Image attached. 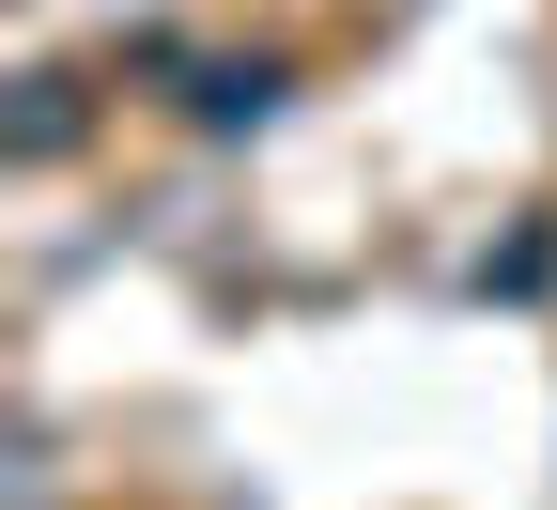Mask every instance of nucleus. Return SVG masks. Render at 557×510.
Here are the masks:
<instances>
[{
	"mask_svg": "<svg viewBox=\"0 0 557 510\" xmlns=\"http://www.w3.org/2000/svg\"><path fill=\"white\" fill-rule=\"evenodd\" d=\"M78 139H94V78H78V62H32V78H16V109H0V171H16V186H47Z\"/></svg>",
	"mask_w": 557,
	"mask_h": 510,
	"instance_id": "2",
	"label": "nucleus"
},
{
	"mask_svg": "<svg viewBox=\"0 0 557 510\" xmlns=\"http://www.w3.org/2000/svg\"><path fill=\"white\" fill-rule=\"evenodd\" d=\"M201 139H263L278 109H295V62H278V47H201L186 62V94H171Z\"/></svg>",
	"mask_w": 557,
	"mask_h": 510,
	"instance_id": "1",
	"label": "nucleus"
},
{
	"mask_svg": "<svg viewBox=\"0 0 557 510\" xmlns=\"http://www.w3.org/2000/svg\"><path fill=\"white\" fill-rule=\"evenodd\" d=\"M186 32H156V16H139V32H109V78H139V94H186Z\"/></svg>",
	"mask_w": 557,
	"mask_h": 510,
	"instance_id": "4",
	"label": "nucleus"
},
{
	"mask_svg": "<svg viewBox=\"0 0 557 510\" xmlns=\"http://www.w3.org/2000/svg\"><path fill=\"white\" fill-rule=\"evenodd\" d=\"M465 295H511V310H527V295H557V216H527L511 248H480V263H465Z\"/></svg>",
	"mask_w": 557,
	"mask_h": 510,
	"instance_id": "3",
	"label": "nucleus"
}]
</instances>
